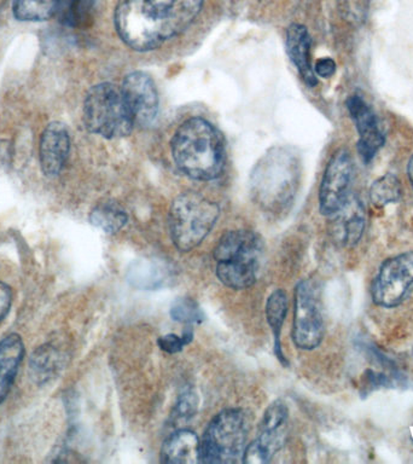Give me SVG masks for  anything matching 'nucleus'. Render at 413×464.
<instances>
[{
  "label": "nucleus",
  "instance_id": "f257e3e1",
  "mask_svg": "<svg viewBox=\"0 0 413 464\" xmlns=\"http://www.w3.org/2000/svg\"><path fill=\"white\" fill-rule=\"evenodd\" d=\"M203 6V0H119L114 22L120 39L134 51L158 49L187 31Z\"/></svg>",
  "mask_w": 413,
  "mask_h": 464
},
{
  "label": "nucleus",
  "instance_id": "f03ea898",
  "mask_svg": "<svg viewBox=\"0 0 413 464\" xmlns=\"http://www.w3.org/2000/svg\"><path fill=\"white\" fill-rule=\"evenodd\" d=\"M170 148L178 169L191 179L212 180L223 172V137L205 119L191 118L181 123L174 133Z\"/></svg>",
  "mask_w": 413,
  "mask_h": 464
},
{
  "label": "nucleus",
  "instance_id": "7ed1b4c3",
  "mask_svg": "<svg viewBox=\"0 0 413 464\" xmlns=\"http://www.w3.org/2000/svg\"><path fill=\"white\" fill-rule=\"evenodd\" d=\"M263 250V241L255 232H226L214 249L217 278L231 289L249 288L259 275Z\"/></svg>",
  "mask_w": 413,
  "mask_h": 464
},
{
  "label": "nucleus",
  "instance_id": "20e7f679",
  "mask_svg": "<svg viewBox=\"0 0 413 464\" xmlns=\"http://www.w3.org/2000/svg\"><path fill=\"white\" fill-rule=\"evenodd\" d=\"M82 119L91 133L107 140L127 137L136 125L121 87L110 82L91 87L83 101Z\"/></svg>",
  "mask_w": 413,
  "mask_h": 464
},
{
  "label": "nucleus",
  "instance_id": "39448f33",
  "mask_svg": "<svg viewBox=\"0 0 413 464\" xmlns=\"http://www.w3.org/2000/svg\"><path fill=\"white\" fill-rule=\"evenodd\" d=\"M220 208L198 192H184L170 206V237L181 252H190L201 245L219 218Z\"/></svg>",
  "mask_w": 413,
  "mask_h": 464
},
{
  "label": "nucleus",
  "instance_id": "423d86ee",
  "mask_svg": "<svg viewBox=\"0 0 413 464\" xmlns=\"http://www.w3.org/2000/svg\"><path fill=\"white\" fill-rule=\"evenodd\" d=\"M248 419L239 409L217 413L201 440L202 463H235L243 459L248 438Z\"/></svg>",
  "mask_w": 413,
  "mask_h": 464
},
{
  "label": "nucleus",
  "instance_id": "0eeeda50",
  "mask_svg": "<svg viewBox=\"0 0 413 464\" xmlns=\"http://www.w3.org/2000/svg\"><path fill=\"white\" fill-rule=\"evenodd\" d=\"M299 178V163L295 156L283 149H274L264 155L254 169V195L264 206L283 205L292 198Z\"/></svg>",
  "mask_w": 413,
  "mask_h": 464
},
{
  "label": "nucleus",
  "instance_id": "6e6552de",
  "mask_svg": "<svg viewBox=\"0 0 413 464\" xmlns=\"http://www.w3.org/2000/svg\"><path fill=\"white\" fill-rule=\"evenodd\" d=\"M324 337V321L317 293L311 282L303 281L295 289L293 340L300 350H314Z\"/></svg>",
  "mask_w": 413,
  "mask_h": 464
},
{
  "label": "nucleus",
  "instance_id": "1a4fd4ad",
  "mask_svg": "<svg viewBox=\"0 0 413 464\" xmlns=\"http://www.w3.org/2000/svg\"><path fill=\"white\" fill-rule=\"evenodd\" d=\"M413 285V252L389 257L379 267L373 279V303L391 308L400 304Z\"/></svg>",
  "mask_w": 413,
  "mask_h": 464
},
{
  "label": "nucleus",
  "instance_id": "9d476101",
  "mask_svg": "<svg viewBox=\"0 0 413 464\" xmlns=\"http://www.w3.org/2000/svg\"><path fill=\"white\" fill-rule=\"evenodd\" d=\"M354 163L350 152L340 149L326 166L319 190V208L326 217L332 216L351 196Z\"/></svg>",
  "mask_w": 413,
  "mask_h": 464
},
{
  "label": "nucleus",
  "instance_id": "9b49d317",
  "mask_svg": "<svg viewBox=\"0 0 413 464\" xmlns=\"http://www.w3.org/2000/svg\"><path fill=\"white\" fill-rule=\"evenodd\" d=\"M121 91L136 125L150 126L158 115L159 100L154 80L144 72H133L123 79Z\"/></svg>",
  "mask_w": 413,
  "mask_h": 464
},
{
  "label": "nucleus",
  "instance_id": "f8f14e48",
  "mask_svg": "<svg viewBox=\"0 0 413 464\" xmlns=\"http://www.w3.org/2000/svg\"><path fill=\"white\" fill-rule=\"evenodd\" d=\"M347 109L358 130V151L362 161L370 163L386 143L379 129L376 112L360 94H351L347 100Z\"/></svg>",
  "mask_w": 413,
  "mask_h": 464
},
{
  "label": "nucleus",
  "instance_id": "ddd939ff",
  "mask_svg": "<svg viewBox=\"0 0 413 464\" xmlns=\"http://www.w3.org/2000/svg\"><path fill=\"white\" fill-rule=\"evenodd\" d=\"M71 150V137L64 123L54 121L43 130L39 144V162L46 177H56L63 169Z\"/></svg>",
  "mask_w": 413,
  "mask_h": 464
},
{
  "label": "nucleus",
  "instance_id": "4468645a",
  "mask_svg": "<svg viewBox=\"0 0 413 464\" xmlns=\"http://www.w3.org/2000/svg\"><path fill=\"white\" fill-rule=\"evenodd\" d=\"M330 218L329 232L333 242L342 246L358 245L364 234L366 219L364 207L355 196H350Z\"/></svg>",
  "mask_w": 413,
  "mask_h": 464
},
{
  "label": "nucleus",
  "instance_id": "2eb2a0df",
  "mask_svg": "<svg viewBox=\"0 0 413 464\" xmlns=\"http://www.w3.org/2000/svg\"><path fill=\"white\" fill-rule=\"evenodd\" d=\"M288 435V409L282 401H275L264 412L260 423V434L255 444L268 459L284 446Z\"/></svg>",
  "mask_w": 413,
  "mask_h": 464
},
{
  "label": "nucleus",
  "instance_id": "dca6fc26",
  "mask_svg": "<svg viewBox=\"0 0 413 464\" xmlns=\"http://www.w3.org/2000/svg\"><path fill=\"white\" fill-rule=\"evenodd\" d=\"M312 39L307 28L303 24H293L285 33L286 53L299 71L301 78L310 87L318 83L317 75L311 63Z\"/></svg>",
  "mask_w": 413,
  "mask_h": 464
},
{
  "label": "nucleus",
  "instance_id": "f3484780",
  "mask_svg": "<svg viewBox=\"0 0 413 464\" xmlns=\"http://www.w3.org/2000/svg\"><path fill=\"white\" fill-rule=\"evenodd\" d=\"M161 462L196 464L201 462V441L195 431L179 430L167 438L161 450Z\"/></svg>",
  "mask_w": 413,
  "mask_h": 464
},
{
  "label": "nucleus",
  "instance_id": "a211bd4d",
  "mask_svg": "<svg viewBox=\"0 0 413 464\" xmlns=\"http://www.w3.org/2000/svg\"><path fill=\"white\" fill-rule=\"evenodd\" d=\"M24 355V343L17 334H10L0 341V404L9 394Z\"/></svg>",
  "mask_w": 413,
  "mask_h": 464
},
{
  "label": "nucleus",
  "instance_id": "6ab92c4d",
  "mask_svg": "<svg viewBox=\"0 0 413 464\" xmlns=\"http://www.w3.org/2000/svg\"><path fill=\"white\" fill-rule=\"evenodd\" d=\"M62 358L51 344H43L32 354L31 376L36 383L42 384L53 379L61 368Z\"/></svg>",
  "mask_w": 413,
  "mask_h": 464
},
{
  "label": "nucleus",
  "instance_id": "aec40b11",
  "mask_svg": "<svg viewBox=\"0 0 413 464\" xmlns=\"http://www.w3.org/2000/svg\"><path fill=\"white\" fill-rule=\"evenodd\" d=\"M90 221L108 234L121 230L129 221L125 209L118 202H101L91 212Z\"/></svg>",
  "mask_w": 413,
  "mask_h": 464
},
{
  "label": "nucleus",
  "instance_id": "412c9836",
  "mask_svg": "<svg viewBox=\"0 0 413 464\" xmlns=\"http://www.w3.org/2000/svg\"><path fill=\"white\" fill-rule=\"evenodd\" d=\"M286 311H288V299H286V294L282 289L275 290L268 297L266 304V318L268 324L272 328L274 335V351L278 358L283 362H285V357L282 353L281 343H279V335H281V330L283 323H284Z\"/></svg>",
  "mask_w": 413,
  "mask_h": 464
},
{
  "label": "nucleus",
  "instance_id": "4be33fe9",
  "mask_svg": "<svg viewBox=\"0 0 413 464\" xmlns=\"http://www.w3.org/2000/svg\"><path fill=\"white\" fill-rule=\"evenodd\" d=\"M58 0H14L13 13L18 21L42 22L56 13Z\"/></svg>",
  "mask_w": 413,
  "mask_h": 464
},
{
  "label": "nucleus",
  "instance_id": "5701e85b",
  "mask_svg": "<svg viewBox=\"0 0 413 464\" xmlns=\"http://www.w3.org/2000/svg\"><path fill=\"white\" fill-rule=\"evenodd\" d=\"M402 188L400 180L394 174H384L372 184L370 188V199L376 207H384L389 203H397L401 198Z\"/></svg>",
  "mask_w": 413,
  "mask_h": 464
},
{
  "label": "nucleus",
  "instance_id": "b1692460",
  "mask_svg": "<svg viewBox=\"0 0 413 464\" xmlns=\"http://www.w3.org/2000/svg\"><path fill=\"white\" fill-rule=\"evenodd\" d=\"M130 282L140 288H156L165 279V275L158 265L152 263H138L129 272Z\"/></svg>",
  "mask_w": 413,
  "mask_h": 464
},
{
  "label": "nucleus",
  "instance_id": "393cba45",
  "mask_svg": "<svg viewBox=\"0 0 413 464\" xmlns=\"http://www.w3.org/2000/svg\"><path fill=\"white\" fill-rule=\"evenodd\" d=\"M170 315H172L174 321L187 323V324L201 323L206 318L202 308L190 297H180V299L174 301L172 307H170Z\"/></svg>",
  "mask_w": 413,
  "mask_h": 464
},
{
  "label": "nucleus",
  "instance_id": "a878e982",
  "mask_svg": "<svg viewBox=\"0 0 413 464\" xmlns=\"http://www.w3.org/2000/svg\"><path fill=\"white\" fill-rule=\"evenodd\" d=\"M340 13L348 24L360 25L368 16L370 0H337Z\"/></svg>",
  "mask_w": 413,
  "mask_h": 464
},
{
  "label": "nucleus",
  "instance_id": "bb28decb",
  "mask_svg": "<svg viewBox=\"0 0 413 464\" xmlns=\"http://www.w3.org/2000/svg\"><path fill=\"white\" fill-rule=\"evenodd\" d=\"M198 397L192 390H187L178 399L176 409H174L173 419L187 420L194 417L197 411Z\"/></svg>",
  "mask_w": 413,
  "mask_h": 464
},
{
  "label": "nucleus",
  "instance_id": "cd10ccee",
  "mask_svg": "<svg viewBox=\"0 0 413 464\" xmlns=\"http://www.w3.org/2000/svg\"><path fill=\"white\" fill-rule=\"evenodd\" d=\"M192 340V334L190 332L185 333L183 336H178L176 334H168L159 337L158 343L162 351L167 353H177L183 350L185 344H187Z\"/></svg>",
  "mask_w": 413,
  "mask_h": 464
},
{
  "label": "nucleus",
  "instance_id": "c85d7f7f",
  "mask_svg": "<svg viewBox=\"0 0 413 464\" xmlns=\"http://www.w3.org/2000/svg\"><path fill=\"white\" fill-rule=\"evenodd\" d=\"M313 71L315 75L321 76V78H331V76L336 72L335 61L330 57L321 58V60L315 62Z\"/></svg>",
  "mask_w": 413,
  "mask_h": 464
},
{
  "label": "nucleus",
  "instance_id": "c756f323",
  "mask_svg": "<svg viewBox=\"0 0 413 464\" xmlns=\"http://www.w3.org/2000/svg\"><path fill=\"white\" fill-rule=\"evenodd\" d=\"M11 290L5 283L0 282V322L5 318L11 307Z\"/></svg>",
  "mask_w": 413,
  "mask_h": 464
},
{
  "label": "nucleus",
  "instance_id": "7c9ffc66",
  "mask_svg": "<svg viewBox=\"0 0 413 464\" xmlns=\"http://www.w3.org/2000/svg\"><path fill=\"white\" fill-rule=\"evenodd\" d=\"M408 174L409 183H411L412 188H413V155L411 156V159H409V161H408Z\"/></svg>",
  "mask_w": 413,
  "mask_h": 464
}]
</instances>
